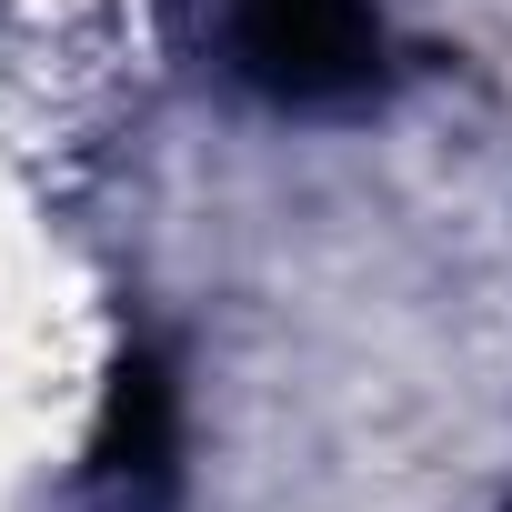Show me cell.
Instances as JSON below:
<instances>
[{
	"instance_id": "cell-1",
	"label": "cell",
	"mask_w": 512,
	"mask_h": 512,
	"mask_svg": "<svg viewBox=\"0 0 512 512\" xmlns=\"http://www.w3.org/2000/svg\"><path fill=\"white\" fill-rule=\"evenodd\" d=\"M231 41H241L251 81L322 101V91H352L372 71V0H241Z\"/></svg>"
}]
</instances>
